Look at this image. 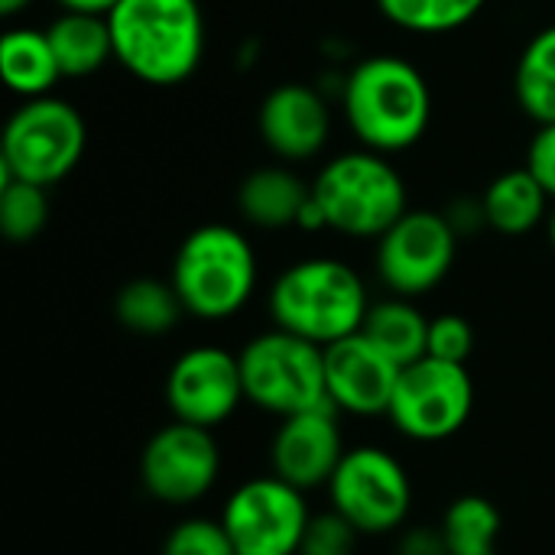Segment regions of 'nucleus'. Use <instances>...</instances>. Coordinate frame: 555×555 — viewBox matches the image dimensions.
Wrapping results in <instances>:
<instances>
[{
  "mask_svg": "<svg viewBox=\"0 0 555 555\" xmlns=\"http://www.w3.org/2000/svg\"><path fill=\"white\" fill-rule=\"evenodd\" d=\"M114 59L143 85L189 81L205 55V13L198 0H120L107 13Z\"/></svg>",
  "mask_w": 555,
  "mask_h": 555,
  "instance_id": "obj_1",
  "label": "nucleus"
},
{
  "mask_svg": "<svg viewBox=\"0 0 555 555\" xmlns=\"http://www.w3.org/2000/svg\"><path fill=\"white\" fill-rule=\"evenodd\" d=\"M341 107L361 146L390 156L426 137L433 120V91L413 62L400 55H371L351 68Z\"/></svg>",
  "mask_w": 555,
  "mask_h": 555,
  "instance_id": "obj_2",
  "label": "nucleus"
},
{
  "mask_svg": "<svg viewBox=\"0 0 555 555\" xmlns=\"http://www.w3.org/2000/svg\"><path fill=\"white\" fill-rule=\"evenodd\" d=\"M371 312L367 286L341 260L309 257L286 267L270 289V315L276 328L293 332L319 348L358 335Z\"/></svg>",
  "mask_w": 555,
  "mask_h": 555,
  "instance_id": "obj_3",
  "label": "nucleus"
},
{
  "mask_svg": "<svg viewBox=\"0 0 555 555\" xmlns=\"http://www.w3.org/2000/svg\"><path fill=\"white\" fill-rule=\"evenodd\" d=\"M169 283L189 315L231 319L257 289L254 244L231 224H202L179 244Z\"/></svg>",
  "mask_w": 555,
  "mask_h": 555,
  "instance_id": "obj_4",
  "label": "nucleus"
},
{
  "mask_svg": "<svg viewBox=\"0 0 555 555\" xmlns=\"http://www.w3.org/2000/svg\"><path fill=\"white\" fill-rule=\"evenodd\" d=\"M312 198L322 208L325 224L345 237L380 241L410 211L397 166L371 150H351L328 159L312 182Z\"/></svg>",
  "mask_w": 555,
  "mask_h": 555,
  "instance_id": "obj_5",
  "label": "nucleus"
},
{
  "mask_svg": "<svg viewBox=\"0 0 555 555\" xmlns=\"http://www.w3.org/2000/svg\"><path fill=\"white\" fill-rule=\"evenodd\" d=\"M85 143L88 127L78 107L52 94L23 101L3 127L0 172L3 179L52 189L81 163Z\"/></svg>",
  "mask_w": 555,
  "mask_h": 555,
  "instance_id": "obj_6",
  "label": "nucleus"
},
{
  "mask_svg": "<svg viewBox=\"0 0 555 555\" xmlns=\"http://www.w3.org/2000/svg\"><path fill=\"white\" fill-rule=\"evenodd\" d=\"M241 377L244 397L273 413V416H296L328 403L325 390V348L273 328L250 338L241 351Z\"/></svg>",
  "mask_w": 555,
  "mask_h": 555,
  "instance_id": "obj_7",
  "label": "nucleus"
},
{
  "mask_svg": "<svg viewBox=\"0 0 555 555\" xmlns=\"http://www.w3.org/2000/svg\"><path fill=\"white\" fill-rule=\"evenodd\" d=\"M332 511L341 514L361 537L400 530L413 507L406 468L380 446L348 449L328 481Z\"/></svg>",
  "mask_w": 555,
  "mask_h": 555,
  "instance_id": "obj_8",
  "label": "nucleus"
},
{
  "mask_svg": "<svg viewBox=\"0 0 555 555\" xmlns=\"http://www.w3.org/2000/svg\"><path fill=\"white\" fill-rule=\"evenodd\" d=\"M472 410L475 380L468 367L426 354L400 371L387 416L406 439L442 442L468 423Z\"/></svg>",
  "mask_w": 555,
  "mask_h": 555,
  "instance_id": "obj_9",
  "label": "nucleus"
},
{
  "mask_svg": "<svg viewBox=\"0 0 555 555\" xmlns=\"http://www.w3.org/2000/svg\"><path fill=\"white\" fill-rule=\"evenodd\" d=\"M302 494L306 491L276 475L244 481L221 511L237 555H299L302 533L312 520Z\"/></svg>",
  "mask_w": 555,
  "mask_h": 555,
  "instance_id": "obj_10",
  "label": "nucleus"
},
{
  "mask_svg": "<svg viewBox=\"0 0 555 555\" xmlns=\"http://www.w3.org/2000/svg\"><path fill=\"white\" fill-rule=\"evenodd\" d=\"M459 254V231L442 211H406L377 241V273L403 299L436 289Z\"/></svg>",
  "mask_w": 555,
  "mask_h": 555,
  "instance_id": "obj_11",
  "label": "nucleus"
},
{
  "mask_svg": "<svg viewBox=\"0 0 555 555\" xmlns=\"http://www.w3.org/2000/svg\"><path fill=\"white\" fill-rule=\"evenodd\" d=\"M221 475V452L211 429L172 420L140 455V481L150 498L163 504L202 501Z\"/></svg>",
  "mask_w": 555,
  "mask_h": 555,
  "instance_id": "obj_12",
  "label": "nucleus"
},
{
  "mask_svg": "<svg viewBox=\"0 0 555 555\" xmlns=\"http://www.w3.org/2000/svg\"><path fill=\"white\" fill-rule=\"evenodd\" d=\"M241 361L228 348L195 345L176 358L166 377V403L179 423L215 429L244 403Z\"/></svg>",
  "mask_w": 555,
  "mask_h": 555,
  "instance_id": "obj_13",
  "label": "nucleus"
},
{
  "mask_svg": "<svg viewBox=\"0 0 555 555\" xmlns=\"http://www.w3.org/2000/svg\"><path fill=\"white\" fill-rule=\"evenodd\" d=\"M345 452L348 449L341 439L338 410L325 403L283 420L270 446V462L276 478H283L299 491H312V488H328Z\"/></svg>",
  "mask_w": 555,
  "mask_h": 555,
  "instance_id": "obj_14",
  "label": "nucleus"
},
{
  "mask_svg": "<svg viewBox=\"0 0 555 555\" xmlns=\"http://www.w3.org/2000/svg\"><path fill=\"white\" fill-rule=\"evenodd\" d=\"M400 371L361 332L325 348L328 403L351 416H384L390 410Z\"/></svg>",
  "mask_w": 555,
  "mask_h": 555,
  "instance_id": "obj_15",
  "label": "nucleus"
},
{
  "mask_svg": "<svg viewBox=\"0 0 555 555\" xmlns=\"http://www.w3.org/2000/svg\"><path fill=\"white\" fill-rule=\"evenodd\" d=\"M263 143L286 163L315 156L328 143L332 114L325 98L309 85H280L273 88L257 114Z\"/></svg>",
  "mask_w": 555,
  "mask_h": 555,
  "instance_id": "obj_16",
  "label": "nucleus"
},
{
  "mask_svg": "<svg viewBox=\"0 0 555 555\" xmlns=\"http://www.w3.org/2000/svg\"><path fill=\"white\" fill-rule=\"evenodd\" d=\"M312 189L286 166H263L254 169L237 189L241 215L267 231L299 228V215L309 205Z\"/></svg>",
  "mask_w": 555,
  "mask_h": 555,
  "instance_id": "obj_17",
  "label": "nucleus"
},
{
  "mask_svg": "<svg viewBox=\"0 0 555 555\" xmlns=\"http://www.w3.org/2000/svg\"><path fill=\"white\" fill-rule=\"evenodd\" d=\"M0 75L7 88L26 101L52 94V88L62 81V72L46 29H29V26L7 29L0 39Z\"/></svg>",
  "mask_w": 555,
  "mask_h": 555,
  "instance_id": "obj_18",
  "label": "nucleus"
},
{
  "mask_svg": "<svg viewBox=\"0 0 555 555\" xmlns=\"http://www.w3.org/2000/svg\"><path fill=\"white\" fill-rule=\"evenodd\" d=\"M46 36H49L52 52H55L62 78H88L107 59H114V42H111L107 16L62 10L46 26Z\"/></svg>",
  "mask_w": 555,
  "mask_h": 555,
  "instance_id": "obj_19",
  "label": "nucleus"
},
{
  "mask_svg": "<svg viewBox=\"0 0 555 555\" xmlns=\"http://www.w3.org/2000/svg\"><path fill=\"white\" fill-rule=\"evenodd\" d=\"M481 205H485L488 228L507 237H520L543 224L546 208H550V192L524 166V169L501 172L481 195Z\"/></svg>",
  "mask_w": 555,
  "mask_h": 555,
  "instance_id": "obj_20",
  "label": "nucleus"
},
{
  "mask_svg": "<svg viewBox=\"0 0 555 555\" xmlns=\"http://www.w3.org/2000/svg\"><path fill=\"white\" fill-rule=\"evenodd\" d=\"M361 335L380 348L397 367H410L429 354V319L403 296L371 302Z\"/></svg>",
  "mask_w": 555,
  "mask_h": 555,
  "instance_id": "obj_21",
  "label": "nucleus"
},
{
  "mask_svg": "<svg viewBox=\"0 0 555 555\" xmlns=\"http://www.w3.org/2000/svg\"><path fill=\"white\" fill-rule=\"evenodd\" d=\"M117 322L137 335H166L179 325L185 306L172 283L163 280H130L114 299Z\"/></svg>",
  "mask_w": 555,
  "mask_h": 555,
  "instance_id": "obj_22",
  "label": "nucleus"
},
{
  "mask_svg": "<svg viewBox=\"0 0 555 555\" xmlns=\"http://www.w3.org/2000/svg\"><path fill=\"white\" fill-rule=\"evenodd\" d=\"M514 91L520 107L540 124H555V26L540 29L514 72Z\"/></svg>",
  "mask_w": 555,
  "mask_h": 555,
  "instance_id": "obj_23",
  "label": "nucleus"
},
{
  "mask_svg": "<svg viewBox=\"0 0 555 555\" xmlns=\"http://www.w3.org/2000/svg\"><path fill=\"white\" fill-rule=\"evenodd\" d=\"M439 530L449 555H494L501 540V511L481 494H462L449 504Z\"/></svg>",
  "mask_w": 555,
  "mask_h": 555,
  "instance_id": "obj_24",
  "label": "nucleus"
},
{
  "mask_svg": "<svg viewBox=\"0 0 555 555\" xmlns=\"http://www.w3.org/2000/svg\"><path fill=\"white\" fill-rule=\"evenodd\" d=\"M488 0H377L380 13L416 36H442L468 26Z\"/></svg>",
  "mask_w": 555,
  "mask_h": 555,
  "instance_id": "obj_25",
  "label": "nucleus"
},
{
  "mask_svg": "<svg viewBox=\"0 0 555 555\" xmlns=\"http://www.w3.org/2000/svg\"><path fill=\"white\" fill-rule=\"evenodd\" d=\"M49 189L3 179L0 185V231L13 244H26L49 224Z\"/></svg>",
  "mask_w": 555,
  "mask_h": 555,
  "instance_id": "obj_26",
  "label": "nucleus"
},
{
  "mask_svg": "<svg viewBox=\"0 0 555 555\" xmlns=\"http://www.w3.org/2000/svg\"><path fill=\"white\" fill-rule=\"evenodd\" d=\"M163 555H237L221 520L192 517L172 527L163 543Z\"/></svg>",
  "mask_w": 555,
  "mask_h": 555,
  "instance_id": "obj_27",
  "label": "nucleus"
},
{
  "mask_svg": "<svg viewBox=\"0 0 555 555\" xmlns=\"http://www.w3.org/2000/svg\"><path fill=\"white\" fill-rule=\"evenodd\" d=\"M358 537L361 533L341 514H315L302 533L299 555H354Z\"/></svg>",
  "mask_w": 555,
  "mask_h": 555,
  "instance_id": "obj_28",
  "label": "nucleus"
},
{
  "mask_svg": "<svg viewBox=\"0 0 555 555\" xmlns=\"http://www.w3.org/2000/svg\"><path fill=\"white\" fill-rule=\"evenodd\" d=\"M475 351V328L465 315L446 312L429 319V358L465 364Z\"/></svg>",
  "mask_w": 555,
  "mask_h": 555,
  "instance_id": "obj_29",
  "label": "nucleus"
},
{
  "mask_svg": "<svg viewBox=\"0 0 555 555\" xmlns=\"http://www.w3.org/2000/svg\"><path fill=\"white\" fill-rule=\"evenodd\" d=\"M527 169L550 192V198H555V124H546L537 130L530 153H527Z\"/></svg>",
  "mask_w": 555,
  "mask_h": 555,
  "instance_id": "obj_30",
  "label": "nucleus"
},
{
  "mask_svg": "<svg viewBox=\"0 0 555 555\" xmlns=\"http://www.w3.org/2000/svg\"><path fill=\"white\" fill-rule=\"evenodd\" d=\"M397 555H449V546L439 527H416L400 540Z\"/></svg>",
  "mask_w": 555,
  "mask_h": 555,
  "instance_id": "obj_31",
  "label": "nucleus"
},
{
  "mask_svg": "<svg viewBox=\"0 0 555 555\" xmlns=\"http://www.w3.org/2000/svg\"><path fill=\"white\" fill-rule=\"evenodd\" d=\"M120 0H59L62 10H72V13H94V16H107Z\"/></svg>",
  "mask_w": 555,
  "mask_h": 555,
  "instance_id": "obj_32",
  "label": "nucleus"
},
{
  "mask_svg": "<svg viewBox=\"0 0 555 555\" xmlns=\"http://www.w3.org/2000/svg\"><path fill=\"white\" fill-rule=\"evenodd\" d=\"M29 3H33V0H0V13H3V16H16V13L26 10Z\"/></svg>",
  "mask_w": 555,
  "mask_h": 555,
  "instance_id": "obj_33",
  "label": "nucleus"
},
{
  "mask_svg": "<svg viewBox=\"0 0 555 555\" xmlns=\"http://www.w3.org/2000/svg\"><path fill=\"white\" fill-rule=\"evenodd\" d=\"M550 241H553V247H555V208L550 211Z\"/></svg>",
  "mask_w": 555,
  "mask_h": 555,
  "instance_id": "obj_34",
  "label": "nucleus"
}]
</instances>
